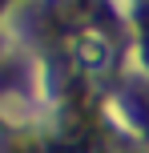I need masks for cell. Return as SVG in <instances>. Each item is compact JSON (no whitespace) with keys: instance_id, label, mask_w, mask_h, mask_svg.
Here are the masks:
<instances>
[{"instance_id":"1","label":"cell","mask_w":149,"mask_h":153,"mask_svg":"<svg viewBox=\"0 0 149 153\" xmlns=\"http://www.w3.org/2000/svg\"><path fill=\"white\" fill-rule=\"evenodd\" d=\"M105 53H109V45H105V36L93 32V28H85L77 40H73V56H77L81 65H89V69L105 65Z\"/></svg>"}]
</instances>
